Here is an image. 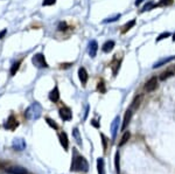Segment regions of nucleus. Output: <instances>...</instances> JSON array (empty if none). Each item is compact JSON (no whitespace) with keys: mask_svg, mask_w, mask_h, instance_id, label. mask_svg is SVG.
<instances>
[{"mask_svg":"<svg viewBox=\"0 0 175 174\" xmlns=\"http://www.w3.org/2000/svg\"><path fill=\"white\" fill-rule=\"evenodd\" d=\"M70 66H72V64H71V63H64V64L62 63V64H61V68H64V69H65V68H69Z\"/></svg>","mask_w":175,"mask_h":174,"instance_id":"nucleus-31","label":"nucleus"},{"mask_svg":"<svg viewBox=\"0 0 175 174\" xmlns=\"http://www.w3.org/2000/svg\"><path fill=\"white\" fill-rule=\"evenodd\" d=\"M97 168H98V174H105V171H104V160L102 158H99L97 160Z\"/></svg>","mask_w":175,"mask_h":174,"instance_id":"nucleus-15","label":"nucleus"},{"mask_svg":"<svg viewBox=\"0 0 175 174\" xmlns=\"http://www.w3.org/2000/svg\"><path fill=\"white\" fill-rule=\"evenodd\" d=\"M6 173H8V174H27V171L22 167L13 166V167L6 168Z\"/></svg>","mask_w":175,"mask_h":174,"instance_id":"nucleus-6","label":"nucleus"},{"mask_svg":"<svg viewBox=\"0 0 175 174\" xmlns=\"http://www.w3.org/2000/svg\"><path fill=\"white\" fill-rule=\"evenodd\" d=\"M97 50H98V43H97L96 40H92L89 43V55H90V57H95L96 54H97Z\"/></svg>","mask_w":175,"mask_h":174,"instance_id":"nucleus-7","label":"nucleus"},{"mask_svg":"<svg viewBox=\"0 0 175 174\" xmlns=\"http://www.w3.org/2000/svg\"><path fill=\"white\" fill-rule=\"evenodd\" d=\"M97 90H98V91H101V93H105V91H106V89H105V85H104V82H103V81L98 82Z\"/></svg>","mask_w":175,"mask_h":174,"instance_id":"nucleus-24","label":"nucleus"},{"mask_svg":"<svg viewBox=\"0 0 175 174\" xmlns=\"http://www.w3.org/2000/svg\"><path fill=\"white\" fill-rule=\"evenodd\" d=\"M60 142H61V145L63 146V148L65 150V151H68V147H69V140H68V136H67V133L65 132H62V133H60Z\"/></svg>","mask_w":175,"mask_h":174,"instance_id":"nucleus-12","label":"nucleus"},{"mask_svg":"<svg viewBox=\"0 0 175 174\" xmlns=\"http://www.w3.org/2000/svg\"><path fill=\"white\" fill-rule=\"evenodd\" d=\"M91 123H92V125H94V126H96V127H98V126H99V124L97 123V120H91Z\"/></svg>","mask_w":175,"mask_h":174,"instance_id":"nucleus-32","label":"nucleus"},{"mask_svg":"<svg viewBox=\"0 0 175 174\" xmlns=\"http://www.w3.org/2000/svg\"><path fill=\"white\" fill-rule=\"evenodd\" d=\"M140 101H141V96L137 97V98L134 99V102H133L132 106H133V108H137V106H139V104H140Z\"/></svg>","mask_w":175,"mask_h":174,"instance_id":"nucleus-26","label":"nucleus"},{"mask_svg":"<svg viewBox=\"0 0 175 174\" xmlns=\"http://www.w3.org/2000/svg\"><path fill=\"white\" fill-rule=\"evenodd\" d=\"M120 18V14H117L114 18H111V19H106V20H104V22H112V21H116L117 19H119Z\"/></svg>","mask_w":175,"mask_h":174,"instance_id":"nucleus-27","label":"nucleus"},{"mask_svg":"<svg viewBox=\"0 0 175 174\" xmlns=\"http://www.w3.org/2000/svg\"><path fill=\"white\" fill-rule=\"evenodd\" d=\"M130 137H131V133L128 132V131H126L124 135H123V137H121V139H120V142H119V146H123V145H125L127 142H128V139H130Z\"/></svg>","mask_w":175,"mask_h":174,"instance_id":"nucleus-16","label":"nucleus"},{"mask_svg":"<svg viewBox=\"0 0 175 174\" xmlns=\"http://www.w3.org/2000/svg\"><path fill=\"white\" fill-rule=\"evenodd\" d=\"M78 77H79V81H81V83L83 84V85H85L86 84V82H88V78H89V75H88V72H86V70H85V68H79L78 69Z\"/></svg>","mask_w":175,"mask_h":174,"instance_id":"nucleus-8","label":"nucleus"},{"mask_svg":"<svg viewBox=\"0 0 175 174\" xmlns=\"http://www.w3.org/2000/svg\"><path fill=\"white\" fill-rule=\"evenodd\" d=\"M6 33H7V29H3L1 32H0V40H1V39L6 35Z\"/></svg>","mask_w":175,"mask_h":174,"instance_id":"nucleus-29","label":"nucleus"},{"mask_svg":"<svg viewBox=\"0 0 175 174\" xmlns=\"http://www.w3.org/2000/svg\"><path fill=\"white\" fill-rule=\"evenodd\" d=\"M173 60H175V56H169V57L161 59L160 61H158L156 63H154L153 68H154V69H155V68H160V67H162V66H165V64L169 63V62H170V61H173Z\"/></svg>","mask_w":175,"mask_h":174,"instance_id":"nucleus-10","label":"nucleus"},{"mask_svg":"<svg viewBox=\"0 0 175 174\" xmlns=\"http://www.w3.org/2000/svg\"><path fill=\"white\" fill-rule=\"evenodd\" d=\"M131 117H132V111L131 110H127L126 113H125V117H124V122H123V125H121V130H125L126 126L128 125L130 120H131Z\"/></svg>","mask_w":175,"mask_h":174,"instance_id":"nucleus-13","label":"nucleus"},{"mask_svg":"<svg viewBox=\"0 0 175 174\" xmlns=\"http://www.w3.org/2000/svg\"><path fill=\"white\" fill-rule=\"evenodd\" d=\"M46 122H47V124L50 126V127H53V128H55V130H57L59 128V125L55 123V120H53L52 118H46Z\"/></svg>","mask_w":175,"mask_h":174,"instance_id":"nucleus-19","label":"nucleus"},{"mask_svg":"<svg viewBox=\"0 0 175 174\" xmlns=\"http://www.w3.org/2000/svg\"><path fill=\"white\" fill-rule=\"evenodd\" d=\"M32 62L37 68H48L49 67L47 61H46V59H45V55L41 54V53L40 54H35L33 56V59H32Z\"/></svg>","mask_w":175,"mask_h":174,"instance_id":"nucleus-2","label":"nucleus"},{"mask_svg":"<svg viewBox=\"0 0 175 174\" xmlns=\"http://www.w3.org/2000/svg\"><path fill=\"white\" fill-rule=\"evenodd\" d=\"M114 165H116V171L117 173L120 172V165H119V152L116 153V157H114Z\"/></svg>","mask_w":175,"mask_h":174,"instance_id":"nucleus-20","label":"nucleus"},{"mask_svg":"<svg viewBox=\"0 0 175 174\" xmlns=\"http://www.w3.org/2000/svg\"><path fill=\"white\" fill-rule=\"evenodd\" d=\"M67 29V23L65 22H61L59 25V30H65Z\"/></svg>","mask_w":175,"mask_h":174,"instance_id":"nucleus-28","label":"nucleus"},{"mask_svg":"<svg viewBox=\"0 0 175 174\" xmlns=\"http://www.w3.org/2000/svg\"><path fill=\"white\" fill-rule=\"evenodd\" d=\"M170 36V33L169 32H163V33H161L158 37H156V42H159V41H161V40H163V39H166V37H169Z\"/></svg>","mask_w":175,"mask_h":174,"instance_id":"nucleus-21","label":"nucleus"},{"mask_svg":"<svg viewBox=\"0 0 175 174\" xmlns=\"http://www.w3.org/2000/svg\"><path fill=\"white\" fill-rule=\"evenodd\" d=\"M1 168H3V166H1V165H0V171H1Z\"/></svg>","mask_w":175,"mask_h":174,"instance_id":"nucleus-35","label":"nucleus"},{"mask_svg":"<svg viewBox=\"0 0 175 174\" xmlns=\"http://www.w3.org/2000/svg\"><path fill=\"white\" fill-rule=\"evenodd\" d=\"M134 25H136V20H131L130 22H127L124 27H123V30H121V33H126L127 30H130L132 27H134Z\"/></svg>","mask_w":175,"mask_h":174,"instance_id":"nucleus-17","label":"nucleus"},{"mask_svg":"<svg viewBox=\"0 0 175 174\" xmlns=\"http://www.w3.org/2000/svg\"><path fill=\"white\" fill-rule=\"evenodd\" d=\"M173 1H174V0H160L159 4L154 5V7L155 6H158V7H160V6H169V5L173 4Z\"/></svg>","mask_w":175,"mask_h":174,"instance_id":"nucleus-18","label":"nucleus"},{"mask_svg":"<svg viewBox=\"0 0 175 174\" xmlns=\"http://www.w3.org/2000/svg\"><path fill=\"white\" fill-rule=\"evenodd\" d=\"M88 171V162L83 157H76L71 162V171Z\"/></svg>","mask_w":175,"mask_h":174,"instance_id":"nucleus-1","label":"nucleus"},{"mask_svg":"<svg viewBox=\"0 0 175 174\" xmlns=\"http://www.w3.org/2000/svg\"><path fill=\"white\" fill-rule=\"evenodd\" d=\"M18 125H19V123H18V120L15 119V117L12 115V116H10V118L7 119V122L5 123V128H7V130H15L17 127H18Z\"/></svg>","mask_w":175,"mask_h":174,"instance_id":"nucleus-4","label":"nucleus"},{"mask_svg":"<svg viewBox=\"0 0 175 174\" xmlns=\"http://www.w3.org/2000/svg\"><path fill=\"white\" fill-rule=\"evenodd\" d=\"M170 76H173V72H172V71H165V72L161 74L160 79H161V81H165V79H167V78L170 77Z\"/></svg>","mask_w":175,"mask_h":174,"instance_id":"nucleus-23","label":"nucleus"},{"mask_svg":"<svg viewBox=\"0 0 175 174\" xmlns=\"http://www.w3.org/2000/svg\"><path fill=\"white\" fill-rule=\"evenodd\" d=\"M49 99H50L52 102H54V103L59 102V99H60V91H59L57 85L49 93Z\"/></svg>","mask_w":175,"mask_h":174,"instance_id":"nucleus-9","label":"nucleus"},{"mask_svg":"<svg viewBox=\"0 0 175 174\" xmlns=\"http://www.w3.org/2000/svg\"><path fill=\"white\" fill-rule=\"evenodd\" d=\"M114 41H112V40H109V41H106L104 45L102 46V50L104 52V53H110L113 48H114Z\"/></svg>","mask_w":175,"mask_h":174,"instance_id":"nucleus-11","label":"nucleus"},{"mask_svg":"<svg viewBox=\"0 0 175 174\" xmlns=\"http://www.w3.org/2000/svg\"><path fill=\"white\" fill-rule=\"evenodd\" d=\"M56 3V0H43L42 6H52Z\"/></svg>","mask_w":175,"mask_h":174,"instance_id":"nucleus-25","label":"nucleus"},{"mask_svg":"<svg viewBox=\"0 0 175 174\" xmlns=\"http://www.w3.org/2000/svg\"><path fill=\"white\" fill-rule=\"evenodd\" d=\"M153 7H154V3H153V1H148V4H146V5L144 6V8H143V11H141V12L151 11V10H152Z\"/></svg>","mask_w":175,"mask_h":174,"instance_id":"nucleus-22","label":"nucleus"},{"mask_svg":"<svg viewBox=\"0 0 175 174\" xmlns=\"http://www.w3.org/2000/svg\"><path fill=\"white\" fill-rule=\"evenodd\" d=\"M158 88V78L156 77H152L147 81V83L145 84V90L147 93H152Z\"/></svg>","mask_w":175,"mask_h":174,"instance_id":"nucleus-3","label":"nucleus"},{"mask_svg":"<svg viewBox=\"0 0 175 174\" xmlns=\"http://www.w3.org/2000/svg\"><path fill=\"white\" fill-rule=\"evenodd\" d=\"M102 138H103V144H104V150H106V137L104 135H101Z\"/></svg>","mask_w":175,"mask_h":174,"instance_id":"nucleus-30","label":"nucleus"},{"mask_svg":"<svg viewBox=\"0 0 175 174\" xmlns=\"http://www.w3.org/2000/svg\"><path fill=\"white\" fill-rule=\"evenodd\" d=\"M22 63V60H19L18 62H15V63H13V66L11 67V76H14L15 74H17V71L19 70V68H20V64Z\"/></svg>","mask_w":175,"mask_h":174,"instance_id":"nucleus-14","label":"nucleus"},{"mask_svg":"<svg viewBox=\"0 0 175 174\" xmlns=\"http://www.w3.org/2000/svg\"><path fill=\"white\" fill-rule=\"evenodd\" d=\"M143 1H144V0H136V5L138 6V5H140Z\"/></svg>","mask_w":175,"mask_h":174,"instance_id":"nucleus-33","label":"nucleus"},{"mask_svg":"<svg viewBox=\"0 0 175 174\" xmlns=\"http://www.w3.org/2000/svg\"><path fill=\"white\" fill-rule=\"evenodd\" d=\"M173 41H175V33L173 34Z\"/></svg>","mask_w":175,"mask_h":174,"instance_id":"nucleus-34","label":"nucleus"},{"mask_svg":"<svg viewBox=\"0 0 175 174\" xmlns=\"http://www.w3.org/2000/svg\"><path fill=\"white\" fill-rule=\"evenodd\" d=\"M60 117L63 119V120H70L72 118V112L69 108L67 106H63L60 109Z\"/></svg>","mask_w":175,"mask_h":174,"instance_id":"nucleus-5","label":"nucleus"}]
</instances>
